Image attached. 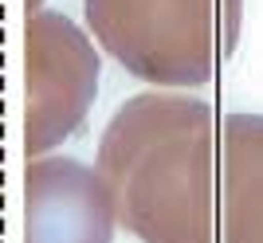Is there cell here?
I'll list each match as a JSON object with an SVG mask.
<instances>
[{"mask_svg":"<svg viewBox=\"0 0 263 243\" xmlns=\"http://www.w3.org/2000/svg\"><path fill=\"white\" fill-rule=\"evenodd\" d=\"M83 12L114 63L165 90L212 83L243 24V0H83Z\"/></svg>","mask_w":263,"mask_h":243,"instance_id":"cell-2","label":"cell"},{"mask_svg":"<svg viewBox=\"0 0 263 243\" xmlns=\"http://www.w3.org/2000/svg\"><path fill=\"white\" fill-rule=\"evenodd\" d=\"M28 63V106H24V153L47 157L83 126L99 94V51L87 32L59 12H28L24 24Z\"/></svg>","mask_w":263,"mask_h":243,"instance_id":"cell-3","label":"cell"},{"mask_svg":"<svg viewBox=\"0 0 263 243\" xmlns=\"http://www.w3.org/2000/svg\"><path fill=\"white\" fill-rule=\"evenodd\" d=\"M99 177L142 243H220V118L193 94H134L106 121Z\"/></svg>","mask_w":263,"mask_h":243,"instance_id":"cell-1","label":"cell"},{"mask_svg":"<svg viewBox=\"0 0 263 243\" xmlns=\"http://www.w3.org/2000/svg\"><path fill=\"white\" fill-rule=\"evenodd\" d=\"M118 212L99 169L32 157L24 169V243H114Z\"/></svg>","mask_w":263,"mask_h":243,"instance_id":"cell-4","label":"cell"},{"mask_svg":"<svg viewBox=\"0 0 263 243\" xmlns=\"http://www.w3.org/2000/svg\"><path fill=\"white\" fill-rule=\"evenodd\" d=\"M40 4H44V0H28V12H40Z\"/></svg>","mask_w":263,"mask_h":243,"instance_id":"cell-6","label":"cell"},{"mask_svg":"<svg viewBox=\"0 0 263 243\" xmlns=\"http://www.w3.org/2000/svg\"><path fill=\"white\" fill-rule=\"evenodd\" d=\"M220 243H263V114L220 118Z\"/></svg>","mask_w":263,"mask_h":243,"instance_id":"cell-5","label":"cell"}]
</instances>
